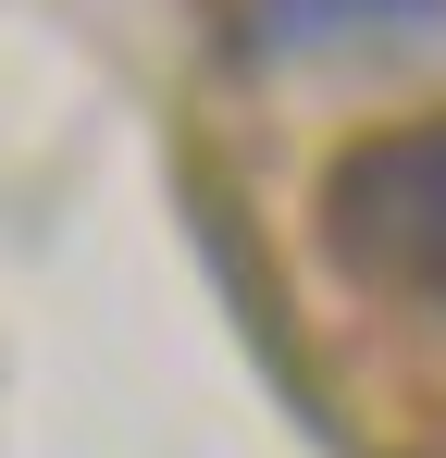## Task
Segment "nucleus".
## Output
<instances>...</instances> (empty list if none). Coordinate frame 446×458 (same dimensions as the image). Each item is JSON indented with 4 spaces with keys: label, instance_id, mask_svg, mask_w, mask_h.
Listing matches in <instances>:
<instances>
[{
    "label": "nucleus",
    "instance_id": "nucleus-2",
    "mask_svg": "<svg viewBox=\"0 0 446 458\" xmlns=\"http://www.w3.org/2000/svg\"><path fill=\"white\" fill-rule=\"evenodd\" d=\"M261 50H347V38H397V25H446V0H248Z\"/></svg>",
    "mask_w": 446,
    "mask_h": 458
},
{
    "label": "nucleus",
    "instance_id": "nucleus-1",
    "mask_svg": "<svg viewBox=\"0 0 446 458\" xmlns=\"http://www.w3.org/2000/svg\"><path fill=\"white\" fill-rule=\"evenodd\" d=\"M322 224L360 273H397V285L446 298V124H397V137L347 149L335 186H322Z\"/></svg>",
    "mask_w": 446,
    "mask_h": 458
}]
</instances>
